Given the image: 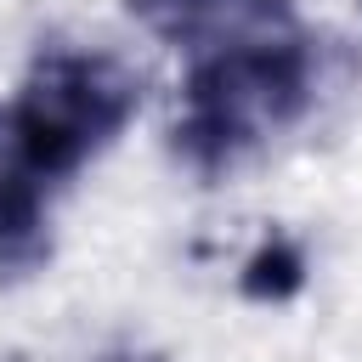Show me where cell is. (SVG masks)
Returning <instances> with one entry per match:
<instances>
[{
	"instance_id": "obj_3",
	"label": "cell",
	"mask_w": 362,
	"mask_h": 362,
	"mask_svg": "<svg viewBox=\"0 0 362 362\" xmlns=\"http://www.w3.org/2000/svg\"><path fill=\"white\" fill-rule=\"evenodd\" d=\"M45 226V170L28 153V136L0 102V260H34Z\"/></svg>"
},
{
	"instance_id": "obj_5",
	"label": "cell",
	"mask_w": 362,
	"mask_h": 362,
	"mask_svg": "<svg viewBox=\"0 0 362 362\" xmlns=\"http://www.w3.org/2000/svg\"><path fill=\"white\" fill-rule=\"evenodd\" d=\"M102 362H158V356H147V351H119V356H102Z\"/></svg>"
},
{
	"instance_id": "obj_4",
	"label": "cell",
	"mask_w": 362,
	"mask_h": 362,
	"mask_svg": "<svg viewBox=\"0 0 362 362\" xmlns=\"http://www.w3.org/2000/svg\"><path fill=\"white\" fill-rule=\"evenodd\" d=\"M204 6H209V0H130L136 23H141V28H153V34H158V40H170V45L192 28V17H198Z\"/></svg>"
},
{
	"instance_id": "obj_1",
	"label": "cell",
	"mask_w": 362,
	"mask_h": 362,
	"mask_svg": "<svg viewBox=\"0 0 362 362\" xmlns=\"http://www.w3.org/2000/svg\"><path fill=\"white\" fill-rule=\"evenodd\" d=\"M317 119L311 96V28L283 51L192 62L175 107V147L192 170H232L272 136Z\"/></svg>"
},
{
	"instance_id": "obj_2",
	"label": "cell",
	"mask_w": 362,
	"mask_h": 362,
	"mask_svg": "<svg viewBox=\"0 0 362 362\" xmlns=\"http://www.w3.org/2000/svg\"><path fill=\"white\" fill-rule=\"evenodd\" d=\"M141 102V79L124 57L96 45H57L45 51L11 96V113L28 136L34 164L45 181L79 170L96 147H107Z\"/></svg>"
}]
</instances>
